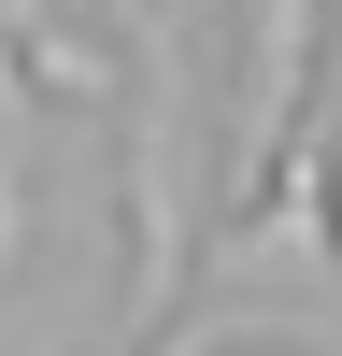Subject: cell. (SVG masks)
I'll list each match as a JSON object with an SVG mask.
<instances>
[{
	"label": "cell",
	"mask_w": 342,
	"mask_h": 356,
	"mask_svg": "<svg viewBox=\"0 0 342 356\" xmlns=\"http://www.w3.org/2000/svg\"><path fill=\"white\" fill-rule=\"evenodd\" d=\"M314 114V0H256V86H243V200L285 157V129Z\"/></svg>",
	"instance_id": "obj_2"
},
{
	"label": "cell",
	"mask_w": 342,
	"mask_h": 356,
	"mask_svg": "<svg viewBox=\"0 0 342 356\" xmlns=\"http://www.w3.org/2000/svg\"><path fill=\"white\" fill-rule=\"evenodd\" d=\"M186 86H171V43L142 57L129 86V328H157L186 300Z\"/></svg>",
	"instance_id": "obj_1"
},
{
	"label": "cell",
	"mask_w": 342,
	"mask_h": 356,
	"mask_svg": "<svg viewBox=\"0 0 342 356\" xmlns=\"http://www.w3.org/2000/svg\"><path fill=\"white\" fill-rule=\"evenodd\" d=\"M57 29V0H0V271L28 243V143H43V100H28V43Z\"/></svg>",
	"instance_id": "obj_3"
},
{
	"label": "cell",
	"mask_w": 342,
	"mask_h": 356,
	"mask_svg": "<svg viewBox=\"0 0 342 356\" xmlns=\"http://www.w3.org/2000/svg\"><path fill=\"white\" fill-rule=\"evenodd\" d=\"M100 29H114L129 57H157V43H171V15H157V0H100Z\"/></svg>",
	"instance_id": "obj_5"
},
{
	"label": "cell",
	"mask_w": 342,
	"mask_h": 356,
	"mask_svg": "<svg viewBox=\"0 0 342 356\" xmlns=\"http://www.w3.org/2000/svg\"><path fill=\"white\" fill-rule=\"evenodd\" d=\"M228 342H243V314H186V328L157 314V328H142V356H228Z\"/></svg>",
	"instance_id": "obj_4"
}]
</instances>
